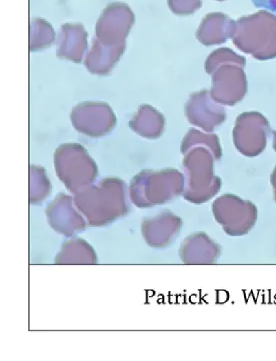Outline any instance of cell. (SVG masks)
<instances>
[{"mask_svg": "<svg viewBox=\"0 0 276 361\" xmlns=\"http://www.w3.org/2000/svg\"><path fill=\"white\" fill-rule=\"evenodd\" d=\"M255 6L270 11L276 14V0H251Z\"/></svg>", "mask_w": 276, "mask_h": 361, "instance_id": "1", "label": "cell"}]
</instances>
